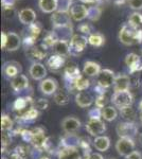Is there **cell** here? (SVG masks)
Wrapping results in <instances>:
<instances>
[{
    "instance_id": "1",
    "label": "cell",
    "mask_w": 142,
    "mask_h": 159,
    "mask_svg": "<svg viewBox=\"0 0 142 159\" xmlns=\"http://www.w3.org/2000/svg\"><path fill=\"white\" fill-rule=\"evenodd\" d=\"M139 29H135L131 25L126 24L121 28L119 32V40L126 46H131L134 43H138Z\"/></svg>"
},
{
    "instance_id": "2",
    "label": "cell",
    "mask_w": 142,
    "mask_h": 159,
    "mask_svg": "<svg viewBox=\"0 0 142 159\" xmlns=\"http://www.w3.org/2000/svg\"><path fill=\"white\" fill-rule=\"evenodd\" d=\"M51 22L55 29H65L71 27V15L69 11H56L51 15Z\"/></svg>"
},
{
    "instance_id": "3",
    "label": "cell",
    "mask_w": 142,
    "mask_h": 159,
    "mask_svg": "<svg viewBox=\"0 0 142 159\" xmlns=\"http://www.w3.org/2000/svg\"><path fill=\"white\" fill-rule=\"evenodd\" d=\"M116 130H117V134L120 138H131V139H133L138 133V127L134 122L125 121L119 123Z\"/></svg>"
},
{
    "instance_id": "4",
    "label": "cell",
    "mask_w": 142,
    "mask_h": 159,
    "mask_svg": "<svg viewBox=\"0 0 142 159\" xmlns=\"http://www.w3.org/2000/svg\"><path fill=\"white\" fill-rule=\"evenodd\" d=\"M112 101L115 104V106H117L119 109H122L125 108V107L131 106V104H133V96H131L130 90L115 92Z\"/></svg>"
},
{
    "instance_id": "5",
    "label": "cell",
    "mask_w": 142,
    "mask_h": 159,
    "mask_svg": "<svg viewBox=\"0 0 142 159\" xmlns=\"http://www.w3.org/2000/svg\"><path fill=\"white\" fill-rule=\"evenodd\" d=\"M116 150L119 155L127 157L135 150V142L131 138H120L116 143Z\"/></svg>"
},
{
    "instance_id": "6",
    "label": "cell",
    "mask_w": 142,
    "mask_h": 159,
    "mask_svg": "<svg viewBox=\"0 0 142 159\" xmlns=\"http://www.w3.org/2000/svg\"><path fill=\"white\" fill-rule=\"evenodd\" d=\"M88 38L84 35L76 34L70 39V54H79L83 51L87 46Z\"/></svg>"
},
{
    "instance_id": "7",
    "label": "cell",
    "mask_w": 142,
    "mask_h": 159,
    "mask_svg": "<svg viewBox=\"0 0 142 159\" xmlns=\"http://www.w3.org/2000/svg\"><path fill=\"white\" fill-rule=\"evenodd\" d=\"M86 129L91 136L98 137L106 130V126H105V123L101 119L94 118V119L88 120V122L86 123Z\"/></svg>"
},
{
    "instance_id": "8",
    "label": "cell",
    "mask_w": 142,
    "mask_h": 159,
    "mask_svg": "<svg viewBox=\"0 0 142 159\" xmlns=\"http://www.w3.org/2000/svg\"><path fill=\"white\" fill-rule=\"evenodd\" d=\"M116 75L112 70L110 69H104L101 70V72L98 75V85H100L103 88H108V87L112 86L115 83Z\"/></svg>"
},
{
    "instance_id": "9",
    "label": "cell",
    "mask_w": 142,
    "mask_h": 159,
    "mask_svg": "<svg viewBox=\"0 0 142 159\" xmlns=\"http://www.w3.org/2000/svg\"><path fill=\"white\" fill-rule=\"evenodd\" d=\"M125 64L131 74L142 70V58L136 53H130L126 55Z\"/></svg>"
},
{
    "instance_id": "10",
    "label": "cell",
    "mask_w": 142,
    "mask_h": 159,
    "mask_svg": "<svg viewBox=\"0 0 142 159\" xmlns=\"http://www.w3.org/2000/svg\"><path fill=\"white\" fill-rule=\"evenodd\" d=\"M131 78L126 74H119L116 76L113 83V90L115 92L119 91H128L131 87Z\"/></svg>"
},
{
    "instance_id": "11",
    "label": "cell",
    "mask_w": 142,
    "mask_h": 159,
    "mask_svg": "<svg viewBox=\"0 0 142 159\" xmlns=\"http://www.w3.org/2000/svg\"><path fill=\"white\" fill-rule=\"evenodd\" d=\"M70 15L71 18L76 21H82L85 18H87V14H88V9L84 6V4L76 3L70 7Z\"/></svg>"
},
{
    "instance_id": "12",
    "label": "cell",
    "mask_w": 142,
    "mask_h": 159,
    "mask_svg": "<svg viewBox=\"0 0 142 159\" xmlns=\"http://www.w3.org/2000/svg\"><path fill=\"white\" fill-rule=\"evenodd\" d=\"M46 140H47V138L45 137V132H44L43 129L36 127L32 130V141H31V143L34 145L35 148H38V150L44 148Z\"/></svg>"
},
{
    "instance_id": "13",
    "label": "cell",
    "mask_w": 142,
    "mask_h": 159,
    "mask_svg": "<svg viewBox=\"0 0 142 159\" xmlns=\"http://www.w3.org/2000/svg\"><path fill=\"white\" fill-rule=\"evenodd\" d=\"M65 80H66V85L68 84H71L72 86L74 87V82L77 78L82 75L81 72H80V69L76 67V65H69L65 68ZM76 89V87H74Z\"/></svg>"
},
{
    "instance_id": "14",
    "label": "cell",
    "mask_w": 142,
    "mask_h": 159,
    "mask_svg": "<svg viewBox=\"0 0 142 159\" xmlns=\"http://www.w3.org/2000/svg\"><path fill=\"white\" fill-rule=\"evenodd\" d=\"M19 21L25 25H30L34 24L36 20V13L32 9H22L18 13Z\"/></svg>"
},
{
    "instance_id": "15",
    "label": "cell",
    "mask_w": 142,
    "mask_h": 159,
    "mask_svg": "<svg viewBox=\"0 0 142 159\" xmlns=\"http://www.w3.org/2000/svg\"><path fill=\"white\" fill-rule=\"evenodd\" d=\"M62 127L66 133H76L81 127V121L74 117H67L62 121Z\"/></svg>"
},
{
    "instance_id": "16",
    "label": "cell",
    "mask_w": 142,
    "mask_h": 159,
    "mask_svg": "<svg viewBox=\"0 0 142 159\" xmlns=\"http://www.w3.org/2000/svg\"><path fill=\"white\" fill-rule=\"evenodd\" d=\"M61 141H62V148H79L81 138H80L79 136H76L74 133H67V134L61 139Z\"/></svg>"
},
{
    "instance_id": "17",
    "label": "cell",
    "mask_w": 142,
    "mask_h": 159,
    "mask_svg": "<svg viewBox=\"0 0 142 159\" xmlns=\"http://www.w3.org/2000/svg\"><path fill=\"white\" fill-rule=\"evenodd\" d=\"M39 88L43 93L50 96V94L55 93L56 90H57V82H56V80H54L52 78L46 79L40 83Z\"/></svg>"
},
{
    "instance_id": "18",
    "label": "cell",
    "mask_w": 142,
    "mask_h": 159,
    "mask_svg": "<svg viewBox=\"0 0 142 159\" xmlns=\"http://www.w3.org/2000/svg\"><path fill=\"white\" fill-rule=\"evenodd\" d=\"M21 45V39L19 35L14 32H10L7 34V45L4 49L7 51H16Z\"/></svg>"
},
{
    "instance_id": "19",
    "label": "cell",
    "mask_w": 142,
    "mask_h": 159,
    "mask_svg": "<svg viewBox=\"0 0 142 159\" xmlns=\"http://www.w3.org/2000/svg\"><path fill=\"white\" fill-rule=\"evenodd\" d=\"M30 75L36 81H39V80H43L47 75V69L43 64L34 63L30 67Z\"/></svg>"
},
{
    "instance_id": "20",
    "label": "cell",
    "mask_w": 142,
    "mask_h": 159,
    "mask_svg": "<svg viewBox=\"0 0 142 159\" xmlns=\"http://www.w3.org/2000/svg\"><path fill=\"white\" fill-rule=\"evenodd\" d=\"M28 86H29V80L24 74H18L11 81V87L15 91L25 90V88H28Z\"/></svg>"
},
{
    "instance_id": "21",
    "label": "cell",
    "mask_w": 142,
    "mask_h": 159,
    "mask_svg": "<svg viewBox=\"0 0 142 159\" xmlns=\"http://www.w3.org/2000/svg\"><path fill=\"white\" fill-rule=\"evenodd\" d=\"M58 159H82L79 148H62L58 152Z\"/></svg>"
},
{
    "instance_id": "22",
    "label": "cell",
    "mask_w": 142,
    "mask_h": 159,
    "mask_svg": "<svg viewBox=\"0 0 142 159\" xmlns=\"http://www.w3.org/2000/svg\"><path fill=\"white\" fill-rule=\"evenodd\" d=\"M27 54L29 55V57L31 60H35V61H42L46 57L47 55V50L40 46H33L30 49H27Z\"/></svg>"
},
{
    "instance_id": "23",
    "label": "cell",
    "mask_w": 142,
    "mask_h": 159,
    "mask_svg": "<svg viewBox=\"0 0 142 159\" xmlns=\"http://www.w3.org/2000/svg\"><path fill=\"white\" fill-rule=\"evenodd\" d=\"M38 7L44 13H53L58 9V0H38Z\"/></svg>"
},
{
    "instance_id": "24",
    "label": "cell",
    "mask_w": 142,
    "mask_h": 159,
    "mask_svg": "<svg viewBox=\"0 0 142 159\" xmlns=\"http://www.w3.org/2000/svg\"><path fill=\"white\" fill-rule=\"evenodd\" d=\"M76 102L80 107H88L94 103V98L87 91H80L76 96Z\"/></svg>"
},
{
    "instance_id": "25",
    "label": "cell",
    "mask_w": 142,
    "mask_h": 159,
    "mask_svg": "<svg viewBox=\"0 0 142 159\" xmlns=\"http://www.w3.org/2000/svg\"><path fill=\"white\" fill-rule=\"evenodd\" d=\"M65 65V56L58 54L51 55L47 61V66L51 70H58Z\"/></svg>"
},
{
    "instance_id": "26",
    "label": "cell",
    "mask_w": 142,
    "mask_h": 159,
    "mask_svg": "<svg viewBox=\"0 0 142 159\" xmlns=\"http://www.w3.org/2000/svg\"><path fill=\"white\" fill-rule=\"evenodd\" d=\"M83 72L86 76H98L101 72V67L95 61H88L84 64Z\"/></svg>"
},
{
    "instance_id": "27",
    "label": "cell",
    "mask_w": 142,
    "mask_h": 159,
    "mask_svg": "<svg viewBox=\"0 0 142 159\" xmlns=\"http://www.w3.org/2000/svg\"><path fill=\"white\" fill-rule=\"evenodd\" d=\"M3 71L9 78H15L18 75V72L21 71V67H20V64L16 63V61H7L4 64Z\"/></svg>"
},
{
    "instance_id": "28",
    "label": "cell",
    "mask_w": 142,
    "mask_h": 159,
    "mask_svg": "<svg viewBox=\"0 0 142 159\" xmlns=\"http://www.w3.org/2000/svg\"><path fill=\"white\" fill-rule=\"evenodd\" d=\"M53 49H54L55 54L66 56L70 53V43L67 42L66 39H59L58 42L55 43Z\"/></svg>"
},
{
    "instance_id": "29",
    "label": "cell",
    "mask_w": 142,
    "mask_h": 159,
    "mask_svg": "<svg viewBox=\"0 0 142 159\" xmlns=\"http://www.w3.org/2000/svg\"><path fill=\"white\" fill-rule=\"evenodd\" d=\"M33 101L32 99L27 97V98H18L14 102V109L17 111H22L25 109H30L33 107Z\"/></svg>"
},
{
    "instance_id": "30",
    "label": "cell",
    "mask_w": 142,
    "mask_h": 159,
    "mask_svg": "<svg viewBox=\"0 0 142 159\" xmlns=\"http://www.w3.org/2000/svg\"><path fill=\"white\" fill-rule=\"evenodd\" d=\"M94 145L100 152H105L110 147V140L106 136H98L94 140Z\"/></svg>"
},
{
    "instance_id": "31",
    "label": "cell",
    "mask_w": 142,
    "mask_h": 159,
    "mask_svg": "<svg viewBox=\"0 0 142 159\" xmlns=\"http://www.w3.org/2000/svg\"><path fill=\"white\" fill-rule=\"evenodd\" d=\"M58 40H59V38L57 36V34H56L55 32H53V31H51V32H48L47 34H46V36L44 37L42 46L46 50H48V49H50V48L54 47L55 43H57Z\"/></svg>"
},
{
    "instance_id": "32",
    "label": "cell",
    "mask_w": 142,
    "mask_h": 159,
    "mask_svg": "<svg viewBox=\"0 0 142 159\" xmlns=\"http://www.w3.org/2000/svg\"><path fill=\"white\" fill-rule=\"evenodd\" d=\"M29 154V148L25 145H18L11 153V159H27Z\"/></svg>"
},
{
    "instance_id": "33",
    "label": "cell",
    "mask_w": 142,
    "mask_h": 159,
    "mask_svg": "<svg viewBox=\"0 0 142 159\" xmlns=\"http://www.w3.org/2000/svg\"><path fill=\"white\" fill-rule=\"evenodd\" d=\"M40 32H42V25L40 22H34V24L28 25V35L25 37H30L32 39L36 40L37 37L39 36Z\"/></svg>"
},
{
    "instance_id": "34",
    "label": "cell",
    "mask_w": 142,
    "mask_h": 159,
    "mask_svg": "<svg viewBox=\"0 0 142 159\" xmlns=\"http://www.w3.org/2000/svg\"><path fill=\"white\" fill-rule=\"evenodd\" d=\"M54 101L57 105L64 106L69 103V94L64 90H57L54 93Z\"/></svg>"
},
{
    "instance_id": "35",
    "label": "cell",
    "mask_w": 142,
    "mask_h": 159,
    "mask_svg": "<svg viewBox=\"0 0 142 159\" xmlns=\"http://www.w3.org/2000/svg\"><path fill=\"white\" fill-rule=\"evenodd\" d=\"M117 116H118V112L115 107L107 106L102 109V117L104 118L106 121H113V120L117 118Z\"/></svg>"
},
{
    "instance_id": "36",
    "label": "cell",
    "mask_w": 142,
    "mask_h": 159,
    "mask_svg": "<svg viewBox=\"0 0 142 159\" xmlns=\"http://www.w3.org/2000/svg\"><path fill=\"white\" fill-rule=\"evenodd\" d=\"M90 86V81L86 76L81 75L80 78H77L74 82V87H76V90L79 91H84Z\"/></svg>"
},
{
    "instance_id": "37",
    "label": "cell",
    "mask_w": 142,
    "mask_h": 159,
    "mask_svg": "<svg viewBox=\"0 0 142 159\" xmlns=\"http://www.w3.org/2000/svg\"><path fill=\"white\" fill-rule=\"evenodd\" d=\"M105 43V38L101 33H94L90 34L88 37V43L94 47H101Z\"/></svg>"
},
{
    "instance_id": "38",
    "label": "cell",
    "mask_w": 142,
    "mask_h": 159,
    "mask_svg": "<svg viewBox=\"0 0 142 159\" xmlns=\"http://www.w3.org/2000/svg\"><path fill=\"white\" fill-rule=\"evenodd\" d=\"M127 24L131 25L133 28H135V29H139L142 25V14L138 12L133 13L130 16V18H128Z\"/></svg>"
},
{
    "instance_id": "39",
    "label": "cell",
    "mask_w": 142,
    "mask_h": 159,
    "mask_svg": "<svg viewBox=\"0 0 142 159\" xmlns=\"http://www.w3.org/2000/svg\"><path fill=\"white\" fill-rule=\"evenodd\" d=\"M101 15H102V10L99 7H88V14H87V18L91 21H97L100 19Z\"/></svg>"
},
{
    "instance_id": "40",
    "label": "cell",
    "mask_w": 142,
    "mask_h": 159,
    "mask_svg": "<svg viewBox=\"0 0 142 159\" xmlns=\"http://www.w3.org/2000/svg\"><path fill=\"white\" fill-rule=\"evenodd\" d=\"M120 114L125 120H127V121H131V122H133V120L135 119V116H136L135 109H134L131 106H128V107H125V108L120 109Z\"/></svg>"
},
{
    "instance_id": "41",
    "label": "cell",
    "mask_w": 142,
    "mask_h": 159,
    "mask_svg": "<svg viewBox=\"0 0 142 159\" xmlns=\"http://www.w3.org/2000/svg\"><path fill=\"white\" fill-rule=\"evenodd\" d=\"M38 116V110L37 108H35V107H32V108L25 110L24 114L21 115V119L25 120V121H32V120L36 119Z\"/></svg>"
},
{
    "instance_id": "42",
    "label": "cell",
    "mask_w": 142,
    "mask_h": 159,
    "mask_svg": "<svg viewBox=\"0 0 142 159\" xmlns=\"http://www.w3.org/2000/svg\"><path fill=\"white\" fill-rule=\"evenodd\" d=\"M13 127V121L7 115H2L1 116V129L3 132H7V130L12 129Z\"/></svg>"
},
{
    "instance_id": "43",
    "label": "cell",
    "mask_w": 142,
    "mask_h": 159,
    "mask_svg": "<svg viewBox=\"0 0 142 159\" xmlns=\"http://www.w3.org/2000/svg\"><path fill=\"white\" fill-rule=\"evenodd\" d=\"M107 104V97L105 93H102V94H99L95 99V106L99 107V108L103 109L104 106Z\"/></svg>"
},
{
    "instance_id": "44",
    "label": "cell",
    "mask_w": 142,
    "mask_h": 159,
    "mask_svg": "<svg viewBox=\"0 0 142 159\" xmlns=\"http://www.w3.org/2000/svg\"><path fill=\"white\" fill-rule=\"evenodd\" d=\"M34 106H35V108L40 109V110L47 109L49 106V102H48V100H46V99H38L34 103Z\"/></svg>"
},
{
    "instance_id": "45",
    "label": "cell",
    "mask_w": 142,
    "mask_h": 159,
    "mask_svg": "<svg viewBox=\"0 0 142 159\" xmlns=\"http://www.w3.org/2000/svg\"><path fill=\"white\" fill-rule=\"evenodd\" d=\"M89 119H100V117H102V109L99 108V107H95V108H92L91 110H89L88 112Z\"/></svg>"
},
{
    "instance_id": "46",
    "label": "cell",
    "mask_w": 142,
    "mask_h": 159,
    "mask_svg": "<svg viewBox=\"0 0 142 159\" xmlns=\"http://www.w3.org/2000/svg\"><path fill=\"white\" fill-rule=\"evenodd\" d=\"M127 2L131 9L136 10V11L142 10V0H127Z\"/></svg>"
},
{
    "instance_id": "47",
    "label": "cell",
    "mask_w": 142,
    "mask_h": 159,
    "mask_svg": "<svg viewBox=\"0 0 142 159\" xmlns=\"http://www.w3.org/2000/svg\"><path fill=\"white\" fill-rule=\"evenodd\" d=\"M2 11H3L4 17L7 19H12L15 15V9L14 7H2Z\"/></svg>"
},
{
    "instance_id": "48",
    "label": "cell",
    "mask_w": 142,
    "mask_h": 159,
    "mask_svg": "<svg viewBox=\"0 0 142 159\" xmlns=\"http://www.w3.org/2000/svg\"><path fill=\"white\" fill-rule=\"evenodd\" d=\"M1 141H2V147L7 148V145L11 143V136H10L9 133H6L4 132L3 134H2V137H1Z\"/></svg>"
},
{
    "instance_id": "49",
    "label": "cell",
    "mask_w": 142,
    "mask_h": 159,
    "mask_svg": "<svg viewBox=\"0 0 142 159\" xmlns=\"http://www.w3.org/2000/svg\"><path fill=\"white\" fill-rule=\"evenodd\" d=\"M80 32H82L83 34H90V27L87 24H82L79 25Z\"/></svg>"
},
{
    "instance_id": "50",
    "label": "cell",
    "mask_w": 142,
    "mask_h": 159,
    "mask_svg": "<svg viewBox=\"0 0 142 159\" xmlns=\"http://www.w3.org/2000/svg\"><path fill=\"white\" fill-rule=\"evenodd\" d=\"M16 0H1L2 7H14Z\"/></svg>"
},
{
    "instance_id": "51",
    "label": "cell",
    "mask_w": 142,
    "mask_h": 159,
    "mask_svg": "<svg viewBox=\"0 0 142 159\" xmlns=\"http://www.w3.org/2000/svg\"><path fill=\"white\" fill-rule=\"evenodd\" d=\"M126 159H142V155L138 151H134L133 153H131L130 155L126 157Z\"/></svg>"
},
{
    "instance_id": "52",
    "label": "cell",
    "mask_w": 142,
    "mask_h": 159,
    "mask_svg": "<svg viewBox=\"0 0 142 159\" xmlns=\"http://www.w3.org/2000/svg\"><path fill=\"white\" fill-rule=\"evenodd\" d=\"M7 45V34L4 32L1 33V49H4Z\"/></svg>"
},
{
    "instance_id": "53",
    "label": "cell",
    "mask_w": 142,
    "mask_h": 159,
    "mask_svg": "<svg viewBox=\"0 0 142 159\" xmlns=\"http://www.w3.org/2000/svg\"><path fill=\"white\" fill-rule=\"evenodd\" d=\"M87 159H103V156L99 153H91Z\"/></svg>"
},
{
    "instance_id": "54",
    "label": "cell",
    "mask_w": 142,
    "mask_h": 159,
    "mask_svg": "<svg viewBox=\"0 0 142 159\" xmlns=\"http://www.w3.org/2000/svg\"><path fill=\"white\" fill-rule=\"evenodd\" d=\"M82 2H84V3H94V2L99 1V0H81Z\"/></svg>"
},
{
    "instance_id": "55",
    "label": "cell",
    "mask_w": 142,
    "mask_h": 159,
    "mask_svg": "<svg viewBox=\"0 0 142 159\" xmlns=\"http://www.w3.org/2000/svg\"><path fill=\"white\" fill-rule=\"evenodd\" d=\"M139 108H140V110L142 111V100L140 101V103H139Z\"/></svg>"
},
{
    "instance_id": "56",
    "label": "cell",
    "mask_w": 142,
    "mask_h": 159,
    "mask_svg": "<svg viewBox=\"0 0 142 159\" xmlns=\"http://www.w3.org/2000/svg\"><path fill=\"white\" fill-rule=\"evenodd\" d=\"M140 120H141V123H142V111H141V114H140Z\"/></svg>"
},
{
    "instance_id": "57",
    "label": "cell",
    "mask_w": 142,
    "mask_h": 159,
    "mask_svg": "<svg viewBox=\"0 0 142 159\" xmlns=\"http://www.w3.org/2000/svg\"><path fill=\"white\" fill-rule=\"evenodd\" d=\"M39 159H49V158H47V157H42V158H39Z\"/></svg>"
},
{
    "instance_id": "58",
    "label": "cell",
    "mask_w": 142,
    "mask_h": 159,
    "mask_svg": "<svg viewBox=\"0 0 142 159\" xmlns=\"http://www.w3.org/2000/svg\"><path fill=\"white\" fill-rule=\"evenodd\" d=\"M141 141H142V134H141Z\"/></svg>"
},
{
    "instance_id": "59",
    "label": "cell",
    "mask_w": 142,
    "mask_h": 159,
    "mask_svg": "<svg viewBox=\"0 0 142 159\" xmlns=\"http://www.w3.org/2000/svg\"><path fill=\"white\" fill-rule=\"evenodd\" d=\"M109 159H112V158H109Z\"/></svg>"
}]
</instances>
